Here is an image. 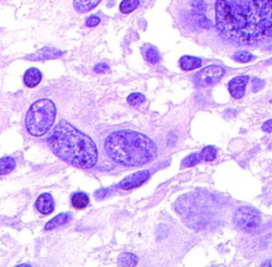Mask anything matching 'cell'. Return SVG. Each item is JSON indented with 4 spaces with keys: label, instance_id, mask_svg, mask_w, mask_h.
<instances>
[{
    "label": "cell",
    "instance_id": "cell-1",
    "mask_svg": "<svg viewBox=\"0 0 272 267\" xmlns=\"http://www.w3.org/2000/svg\"><path fill=\"white\" fill-rule=\"evenodd\" d=\"M216 25L227 39L240 44L268 38L272 0H217Z\"/></svg>",
    "mask_w": 272,
    "mask_h": 267
},
{
    "label": "cell",
    "instance_id": "cell-2",
    "mask_svg": "<svg viewBox=\"0 0 272 267\" xmlns=\"http://www.w3.org/2000/svg\"><path fill=\"white\" fill-rule=\"evenodd\" d=\"M47 143L56 157L70 165L90 170L97 164L98 150L94 140L64 119L55 125Z\"/></svg>",
    "mask_w": 272,
    "mask_h": 267
},
{
    "label": "cell",
    "instance_id": "cell-3",
    "mask_svg": "<svg viewBox=\"0 0 272 267\" xmlns=\"http://www.w3.org/2000/svg\"><path fill=\"white\" fill-rule=\"evenodd\" d=\"M104 150L114 162L129 167L148 164L157 157L155 144L142 133L120 130L106 137Z\"/></svg>",
    "mask_w": 272,
    "mask_h": 267
},
{
    "label": "cell",
    "instance_id": "cell-4",
    "mask_svg": "<svg viewBox=\"0 0 272 267\" xmlns=\"http://www.w3.org/2000/svg\"><path fill=\"white\" fill-rule=\"evenodd\" d=\"M55 104L47 98L39 99L31 104L25 117L27 131L33 136H43L51 129L55 122Z\"/></svg>",
    "mask_w": 272,
    "mask_h": 267
},
{
    "label": "cell",
    "instance_id": "cell-5",
    "mask_svg": "<svg viewBox=\"0 0 272 267\" xmlns=\"http://www.w3.org/2000/svg\"><path fill=\"white\" fill-rule=\"evenodd\" d=\"M262 216L261 213L254 208L251 207H240L235 211L234 223L236 227L250 231L261 226Z\"/></svg>",
    "mask_w": 272,
    "mask_h": 267
},
{
    "label": "cell",
    "instance_id": "cell-6",
    "mask_svg": "<svg viewBox=\"0 0 272 267\" xmlns=\"http://www.w3.org/2000/svg\"><path fill=\"white\" fill-rule=\"evenodd\" d=\"M226 73L225 68L217 65H210L195 75V80L200 87H210L217 83Z\"/></svg>",
    "mask_w": 272,
    "mask_h": 267
},
{
    "label": "cell",
    "instance_id": "cell-7",
    "mask_svg": "<svg viewBox=\"0 0 272 267\" xmlns=\"http://www.w3.org/2000/svg\"><path fill=\"white\" fill-rule=\"evenodd\" d=\"M149 178H150V173L148 171L137 172L125 178L117 186L121 189H124V191H131V189L138 187L142 183H145Z\"/></svg>",
    "mask_w": 272,
    "mask_h": 267
},
{
    "label": "cell",
    "instance_id": "cell-8",
    "mask_svg": "<svg viewBox=\"0 0 272 267\" xmlns=\"http://www.w3.org/2000/svg\"><path fill=\"white\" fill-rule=\"evenodd\" d=\"M63 51L53 47H44L40 49L37 52L28 54L26 60L29 61H46V60H54L63 55Z\"/></svg>",
    "mask_w": 272,
    "mask_h": 267
},
{
    "label": "cell",
    "instance_id": "cell-9",
    "mask_svg": "<svg viewBox=\"0 0 272 267\" xmlns=\"http://www.w3.org/2000/svg\"><path fill=\"white\" fill-rule=\"evenodd\" d=\"M249 81V76H238L228 82V90L235 99H240L246 93V87Z\"/></svg>",
    "mask_w": 272,
    "mask_h": 267
},
{
    "label": "cell",
    "instance_id": "cell-10",
    "mask_svg": "<svg viewBox=\"0 0 272 267\" xmlns=\"http://www.w3.org/2000/svg\"><path fill=\"white\" fill-rule=\"evenodd\" d=\"M35 208L43 215H50L54 211V200L51 194L44 193L39 196L35 202Z\"/></svg>",
    "mask_w": 272,
    "mask_h": 267
},
{
    "label": "cell",
    "instance_id": "cell-11",
    "mask_svg": "<svg viewBox=\"0 0 272 267\" xmlns=\"http://www.w3.org/2000/svg\"><path fill=\"white\" fill-rule=\"evenodd\" d=\"M42 78L43 75L41 73V70L37 67H31L26 70V73L24 75V83L26 84L27 88L34 89L41 83Z\"/></svg>",
    "mask_w": 272,
    "mask_h": 267
},
{
    "label": "cell",
    "instance_id": "cell-12",
    "mask_svg": "<svg viewBox=\"0 0 272 267\" xmlns=\"http://www.w3.org/2000/svg\"><path fill=\"white\" fill-rule=\"evenodd\" d=\"M71 220H73V216H71L70 213H61L54 216L51 221H49L45 224V230H53L55 228H59L63 224L68 223Z\"/></svg>",
    "mask_w": 272,
    "mask_h": 267
},
{
    "label": "cell",
    "instance_id": "cell-13",
    "mask_svg": "<svg viewBox=\"0 0 272 267\" xmlns=\"http://www.w3.org/2000/svg\"><path fill=\"white\" fill-rule=\"evenodd\" d=\"M101 0H74V8L78 13H87L95 9Z\"/></svg>",
    "mask_w": 272,
    "mask_h": 267
},
{
    "label": "cell",
    "instance_id": "cell-14",
    "mask_svg": "<svg viewBox=\"0 0 272 267\" xmlns=\"http://www.w3.org/2000/svg\"><path fill=\"white\" fill-rule=\"evenodd\" d=\"M202 64V61L200 58L191 57V55H184L180 60L181 68L184 70H194L196 68H199Z\"/></svg>",
    "mask_w": 272,
    "mask_h": 267
},
{
    "label": "cell",
    "instance_id": "cell-15",
    "mask_svg": "<svg viewBox=\"0 0 272 267\" xmlns=\"http://www.w3.org/2000/svg\"><path fill=\"white\" fill-rule=\"evenodd\" d=\"M90 203L89 196L85 193H76L73 197H71V205L77 210L85 209Z\"/></svg>",
    "mask_w": 272,
    "mask_h": 267
},
{
    "label": "cell",
    "instance_id": "cell-16",
    "mask_svg": "<svg viewBox=\"0 0 272 267\" xmlns=\"http://www.w3.org/2000/svg\"><path fill=\"white\" fill-rule=\"evenodd\" d=\"M16 166L15 160L11 157H3L0 159V176L8 175L14 171Z\"/></svg>",
    "mask_w": 272,
    "mask_h": 267
},
{
    "label": "cell",
    "instance_id": "cell-17",
    "mask_svg": "<svg viewBox=\"0 0 272 267\" xmlns=\"http://www.w3.org/2000/svg\"><path fill=\"white\" fill-rule=\"evenodd\" d=\"M138 259L135 255L133 254H129V252H124V254H121L118 258V264L120 266H136L137 265Z\"/></svg>",
    "mask_w": 272,
    "mask_h": 267
},
{
    "label": "cell",
    "instance_id": "cell-18",
    "mask_svg": "<svg viewBox=\"0 0 272 267\" xmlns=\"http://www.w3.org/2000/svg\"><path fill=\"white\" fill-rule=\"evenodd\" d=\"M139 5V0H123L120 2L119 10L121 13L129 14L133 12L135 9H137Z\"/></svg>",
    "mask_w": 272,
    "mask_h": 267
},
{
    "label": "cell",
    "instance_id": "cell-19",
    "mask_svg": "<svg viewBox=\"0 0 272 267\" xmlns=\"http://www.w3.org/2000/svg\"><path fill=\"white\" fill-rule=\"evenodd\" d=\"M146 60L151 63V64H156L160 61V53L157 51V49L153 46H149V48L146 50Z\"/></svg>",
    "mask_w": 272,
    "mask_h": 267
},
{
    "label": "cell",
    "instance_id": "cell-20",
    "mask_svg": "<svg viewBox=\"0 0 272 267\" xmlns=\"http://www.w3.org/2000/svg\"><path fill=\"white\" fill-rule=\"evenodd\" d=\"M200 160H201V154L200 153H194L190 154V156L186 157L183 161H182V167H191L197 165Z\"/></svg>",
    "mask_w": 272,
    "mask_h": 267
},
{
    "label": "cell",
    "instance_id": "cell-21",
    "mask_svg": "<svg viewBox=\"0 0 272 267\" xmlns=\"http://www.w3.org/2000/svg\"><path fill=\"white\" fill-rule=\"evenodd\" d=\"M216 154H217V151L214 147L207 146L201 151V159L206 161V162H211V161H214L216 159Z\"/></svg>",
    "mask_w": 272,
    "mask_h": 267
},
{
    "label": "cell",
    "instance_id": "cell-22",
    "mask_svg": "<svg viewBox=\"0 0 272 267\" xmlns=\"http://www.w3.org/2000/svg\"><path fill=\"white\" fill-rule=\"evenodd\" d=\"M234 60L239 63H248L254 60V55L248 51H238L234 54Z\"/></svg>",
    "mask_w": 272,
    "mask_h": 267
},
{
    "label": "cell",
    "instance_id": "cell-23",
    "mask_svg": "<svg viewBox=\"0 0 272 267\" xmlns=\"http://www.w3.org/2000/svg\"><path fill=\"white\" fill-rule=\"evenodd\" d=\"M145 101V96L140 93H133L128 97V103L136 107Z\"/></svg>",
    "mask_w": 272,
    "mask_h": 267
},
{
    "label": "cell",
    "instance_id": "cell-24",
    "mask_svg": "<svg viewBox=\"0 0 272 267\" xmlns=\"http://www.w3.org/2000/svg\"><path fill=\"white\" fill-rule=\"evenodd\" d=\"M191 6L194 8L199 14L204 13L206 10V5L204 3L203 0H192L191 1Z\"/></svg>",
    "mask_w": 272,
    "mask_h": 267
},
{
    "label": "cell",
    "instance_id": "cell-25",
    "mask_svg": "<svg viewBox=\"0 0 272 267\" xmlns=\"http://www.w3.org/2000/svg\"><path fill=\"white\" fill-rule=\"evenodd\" d=\"M94 70L98 74H104V73L110 72V66L107 65L106 63H99V64H97L94 67Z\"/></svg>",
    "mask_w": 272,
    "mask_h": 267
},
{
    "label": "cell",
    "instance_id": "cell-26",
    "mask_svg": "<svg viewBox=\"0 0 272 267\" xmlns=\"http://www.w3.org/2000/svg\"><path fill=\"white\" fill-rule=\"evenodd\" d=\"M87 26L88 27H96L100 24V18L98 16H91L87 19Z\"/></svg>",
    "mask_w": 272,
    "mask_h": 267
},
{
    "label": "cell",
    "instance_id": "cell-27",
    "mask_svg": "<svg viewBox=\"0 0 272 267\" xmlns=\"http://www.w3.org/2000/svg\"><path fill=\"white\" fill-rule=\"evenodd\" d=\"M199 24L201 27L203 28H206V29H210V28L212 27V24L211 22L207 18H205L203 15H200L199 16Z\"/></svg>",
    "mask_w": 272,
    "mask_h": 267
},
{
    "label": "cell",
    "instance_id": "cell-28",
    "mask_svg": "<svg viewBox=\"0 0 272 267\" xmlns=\"http://www.w3.org/2000/svg\"><path fill=\"white\" fill-rule=\"evenodd\" d=\"M263 130L265 132H272V119H270V121H267L266 123H265L263 125Z\"/></svg>",
    "mask_w": 272,
    "mask_h": 267
},
{
    "label": "cell",
    "instance_id": "cell-29",
    "mask_svg": "<svg viewBox=\"0 0 272 267\" xmlns=\"http://www.w3.org/2000/svg\"><path fill=\"white\" fill-rule=\"evenodd\" d=\"M260 80L259 79H254L253 80V92H257V90L261 89L263 86H260Z\"/></svg>",
    "mask_w": 272,
    "mask_h": 267
},
{
    "label": "cell",
    "instance_id": "cell-30",
    "mask_svg": "<svg viewBox=\"0 0 272 267\" xmlns=\"http://www.w3.org/2000/svg\"><path fill=\"white\" fill-rule=\"evenodd\" d=\"M264 264H269V265H272V262H269V263L267 262V263H264ZM264 264H263V265H264Z\"/></svg>",
    "mask_w": 272,
    "mask_h": 267
}]
</instances>
